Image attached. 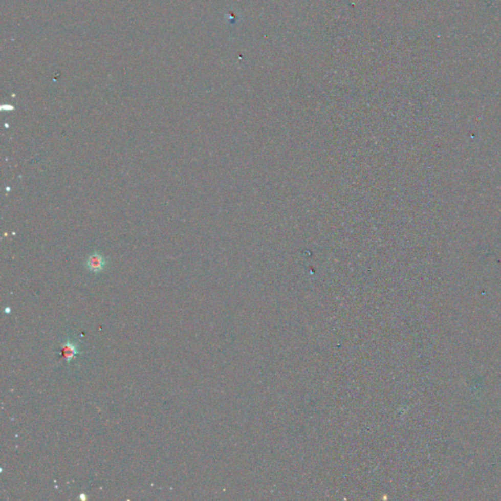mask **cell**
Wrapping results in <instances>:
<instances>
[{"instance_id": "obj_2", "label": "cell", "mask_w": 501, "mask_h": 501, "mask_svg": "<svg viewBox=\"0 0 501 501\" xmlns=\"http://www.w3.org/2000/svg\"><path fill=\"white\" fill-rule=\"evenodd\" d=\"M78 343L73 338H68L67 341L61 345V355L64 359H66L68 364L79 354Z\"/></svg>"}, {"instance_id": "obj_1", "label": "cell", "mask_w": 501, "mask_h": 501, "mask_svg": "<svg viewBox=\"0 0 501 501\" xmlns=\"http://www.w3.org/2000/svg\"><path fill=\"white\" fill-rule=\"evenodd\" d=\"M86 268L92 273H100L102 272L106 266H107V260L104 256L100 253H92L89 256L86 263H85Z\"/></svg>"}]
</instances>
